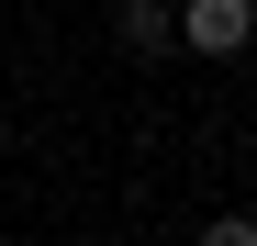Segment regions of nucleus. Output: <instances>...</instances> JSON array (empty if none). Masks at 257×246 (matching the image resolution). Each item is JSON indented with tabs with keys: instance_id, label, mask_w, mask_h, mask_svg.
<instances>
[{
	"instance_id": "obj_1",
	"label": "nucleus",
	"mask_w": 257,
	"mask_h": 246,
	"mask_svg": "<svg viewBox=\"0 0 257 246\" xmlns=\"http://www.w3.org/2000/svg\"><path fill=\"white\" fill-rule=\"evenodd\" d=\"M179 45L190 56H246L257 45V0H179Z\"/></svg>"
},
{
	"instance_id": "obj_2",
	"label": "nucleus",
	"mask_w": 257,
	"mask_h": 246,
	"mask_svg": "<svg viewBox=\"0 0 257 246\" xmlns=\"http://www.w3.org/2000/svg\"><path fill=\"white\" fill-rule=\"evenodd\" d=\"M112 34H123L135 56H168V45H179V12H168V0H123V12H112Z\"/></svg>"
},
{
	"instance_id": "obj_3",
	"label": "nucleus",
	"mask_w": 257,
	"mask_h": 246,
	"mask_svg": "<svg viewBox=\"0 0 257 246\" xmlns=\"http://www.w3.org/2000/svg\"><path fill=\"white\" fill-rule=\"evenodd\" d=\"M201 246H257V213H224V224H201Z\"/></svg>"
}]
</instances>
